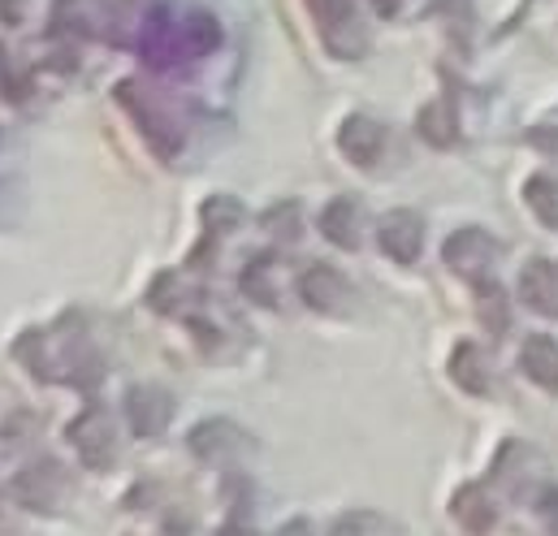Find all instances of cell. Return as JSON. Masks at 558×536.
Wrapping results in <instances>:
<instances>
[{
	"mask_svg": "<svg viewBox=\"0 0 558 536\" xmlns=\"http://www.w3.org/2000/svg\"><path fill=\"white\" fill-rule=\"evenodd\" d=\"M494 260H498V243L485 230H459L446 239V265L463 281H485Z\"/></svg>",
	"mask_w": 558,
	"mask_h": 536,
	"instance_id": "obj_1",
	"label": "cell"
},
{
	"mask_svg": "<svg viewBox=\"0 0 558 536\" xmlns=\"http://www.w3.org/2000/svg\"><path fill=\"white\" fill-rule=\"evenodd\" d=\"M377 239H381V252H386L390 260L412 265L420 256V247H424V221H420L412 208H395V212L381 217Z\"/></svg>",
	"mask_w": 558,
	"mask_h": 536,
	"instance_id": "obj_2",
	"label": "cell"
},
{
	"mask_svg": "<svg viewBox=\"0 0 558 536\" xmlns=\"http://www.w3.org/2000/svg\"><path fill=\"white\" fill-rule=\"evenodd\" d=\"M386 126L381 122H373V118H351L347 126H342V151L360 165V169H373L377 160H381V151H386Z\"/></svg>",
	"mask_w": 558,
	"mask_h": 536,
	"instance_id": "obj_3",
	"label": "cell"
},
{
	"mask_svg": "<svg viewBox=\"0 0 558 536\" xmlns=\"http://www.w3.org/2000/svg\"><path fill=\"white\" fill-rule=\"evenodd\" d=\"M520 299L537 316H558V268L550 260H529L520 272Z\"/></svg>",
	"mask_w": 558,
	"mask_h": 536,
	"instance_id": "obj_4",
	"label": "cell"
},
{
	"mask_svg": "<svg viewBox=\"0 0 558 536\" xmlns=\"http://www.w3.org/2000/svg\"><path fill=\"white\" fill-rule=\"evenodd\" d=\"M450 377L468 390V394H489L494 390V373H489V360L481 346L472 342H459L454 355H450Z\"/></svg>",
	"mask_w": 558,
	"mask_h": 536,
	"instance_id": "obj_5",
	"label": "cell"
},
{
	"mask_svg": "<svg viewBox=\"0 0 558 536\" xmlns=\"http://www.w3.org/2000/svg\"><path fill=\"white\" fill-rule=\"evenodd\" d=\"M303 299H307L312 307H320V312H338V307L347 303V281L325 265L307 268V272H303Z\"/></svg>",
	"mask_w": 558,
	"mask_h": 536,
	"instance_id": "obj_6",
	"label": "cell"
},
{
	"mask_svg": "<svg viewBox=\"0 0 558 536\" xmlns=\"http://www.w3.org/2000/svg\"><path fill=\"white\" fill-rule=\"evenodd\" d=\"M520 368L542 390H558V342H550V338H529L524 351H520Z\"/></svg>",
	"mask_w": 558,
	"mask_h": 536,
	"instance_id": "obj_7",
	"label": "cell"
},
{
	"mask_svg": "<svg viewBox=\"0 0 558 536\" xmlns=\"http://www.w3.org/2000/svg\"><path fill=\"white\" fill-rule=\"evenodd\" d=\"M454 520L472 536H485L494 528L498 511H494V502H489L485 489H459V494H454Z\"/></svg>",
	"mask_w": 558,
	"mask_h": 536,
	"instance_id": "obj_8",
	"label": "cell"
},
{
	"mask_svg": "<svg viewBox=\"0 0 558 536\" xmlns=\"http://www.w3.org/2000/svg\"><path fill=\"white\" fill-rule=\"evenodd\" d=\"M320 230H325L329 243H338V247H355V243H360V204H351V199H333V204L325 208V217H320Z\"/></svg>",
	"mask_w": 558,
	"mask_h": 536,
	"instance_id": "obj_9",
	"label": "cell"
},
{
	"mask_svg": "<svg viewBox=\"0 0 558 536\" xmlns=\"http://www.w3.org/2000/svg\"><path fill=\"white\" fill-rule=\"evenodd\" d=\"M524 199H529V208L537 212V221H542V226L558 230V178H550V173H537V178H529V186H524Z\"/></svg>",
	"mask_w": 558,
	"mask_h": 536,
	"instance_id": "obj_10",
	"label": "cell"
},
{
	"mask_svg": "<svg viewBox=\"0 0 558 536\" xmlns=\"http://www.w3.org/2000/svg\"><path fill=\"white\" fill-rule=\"evenodd\" d=\"M416 131L424 134L433 147H446V143H454V118H450V109H446L441 100H433V105L420 109Z\"/></svg>",
	"mask_w": 558,
	"mask_h": 536,
	"instance_id": "obj_11",
	"label": "cell"
},
{
	"mask_svg": "<svg viewBox=\"0 0 558 536\" xmlns=\"http://www.w3.org/2000/svg\"><path fill=\"white\" fill-rule=\"evenodd\" d=\"M182 39H186L191 52H208V48H217V22H213L208 13H195V17L182 26Z\"/></svg>",
	"mask_w": 558,
	"mask_h": 536,
	"instance_id": "obj_12",
	"label": "cell"
},
{
	"mask_svg": "<svg viewBox=\"0 0 558 536\" xmlns=\"http://www.w3.org/2000/svg\"><path fill=\"white\" fill-rule=\"evenodd\" d=\"M542 520L550 524V533L558 536V489H550L546 498H542Z\"/></svg>",
	"mask_w": 558,
	"mask_h": 536,
	"instance_id": "obj_13",
	"label": "cell"
},
{
	"mask_svg": "<svg viewBox=\"0 0 558 536\" xmlns=\"http://www.w3.org/2000/svg\"><path fill=\"white\" fill-rule=\"evenodd\" d=\"M368 4H373L381 17H399V9H403V0H368Z\"/></svg>",
	"mask_w": 558,
	"mask_h": 536,
	"instance_id": "obj_14",
	"label": "cell"
}]
</instances>
